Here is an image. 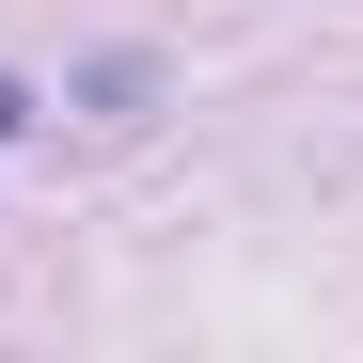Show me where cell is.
<instances>
[{
    "mask_svg": "<svg viewBox=\"0 0 363 363\" xmlns=\"http://www.w3.org/2000/svg\"><path fill=\"white\" fill-rule=\"evenodd\" d=\"M16 127H32V95H16V79H0V143H16Z\"/></svg>",
    "mask_w": 363,
    "mask_h": 363,
    "instance_id": "6da1fadb",
    "label": "cell"
}]
</instances>
